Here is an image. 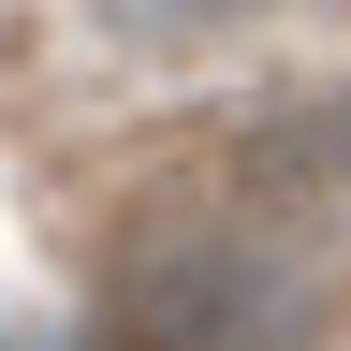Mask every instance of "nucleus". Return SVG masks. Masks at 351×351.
Here are the masks:
<instances>
[{"label": "nucleus", "instance_id": "2", "mask_svg": "<svg viewBox=\"0 0 351 351\" xmlns=\"http://www.w3.org/2000/svg\"><path fill=\"white\" fill-rule=\"evenodd\" d=\"M249 191L263 205H351V88H337V103H278V117H263L249 132Z\"/></svg>", "mask_w": 351, "mask_h": 351}, {"label": "nucleus", "instance_id": "1", "mask_svg": "<svg viewBox=\"0 0 351 351\" xmlns=\"http://www.w3.org/2000/svg\"><path fill=\"white\" fill-rule=\"evenodd\" d=\"M132 351H322V278H307L278 205H176L117 263Z\"/></svg>", "mask_w": 351, "mask_h": 351}, {"label": "nucleus", "instance_id": "3", "mask_svg": "<svg viewBox=\"0 0 351 351\" xmlns=\"http://www.w3.org/2000/svg\"><path fill=\"white\" fill-rule=\"evenodd\" d=\"M117 44H147V59H191V44H234L249 15H278V0H88Z\"/></svg>", "mask_w": 351, "mask_h": 351}]
</instances>
